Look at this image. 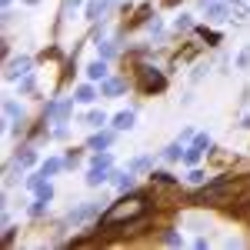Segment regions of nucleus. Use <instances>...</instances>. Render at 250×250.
Instances as JSON below:
<instances>
[{"label": "nucleus", "mask_w": 250, "mask_h": 250, "mask_svg": "<svg viewBox=\"0 0 250 250\" xmlns=\"http://www.w3.org/2000/svg\"><path fill=\"white\" fill-rule=\"evenodd\" d=\"M150 207V200L144 193H127L124 200H117L114 207H107V213L100 217V227H114V224H130V220H140Z\"/></svg>", "instance_id": "obj_1"}, {"label": "nucleus", "mask_w": 250, "mask_h": 250, "mask_svg": "<svg viewBox=\"0 0 250 250\" xmlns=\"http://www.w3.org/2000/svg\"><path fill=\"white\" fill-rule=\"evenodd\" d=\"M164 74H157L154 67H140V87L144 90H164Z\"/></svg>", "instance_id": "obj_2"}, {"label": "nucleus", "mask_w": 250, "mask_h": 250, "mask_svg": "<svg viewBox=\"0 0 250 250\" xmlns=\"http://www.w3.org/2000/svg\"><path fill=\"white\" fill-rule=\"evenodd\" d=\"M30 63H34L30 57H17V60H10V67H7V80L27 77V74H30Z\"/></svg>", "instance_id": "obj_3"}, {"label": "nucleus", "mask_w": 250, "mask_h": 250, "mask_svg": "<svg viewBox=\"0 0 250 250\" xmlns=\"http://www.w3.org/2000/svg\"><path fill=\"white\" fill-rule=\"evenodd\" d=\"M107 177H110V173H107V167L94 164V167H90V173H87V187H100V184H104Z\"/></svg>", "instance_id": "obj_4"}, {"label": "nucleus", "mask_w": 250, "mask_h": 250, "mask_svg": "<svg viewBox=\"0 0 250 250\" xmlns=\"http://www.w3.org/2000/svg\"><path fill=\"white\" fill-rule=\"evenodd\" d=\"M124 87H127L124 80H100V94H104V97H117Z\"/></svg>", "instance_id": "obj_5"}, {"label": "nucleus", "mask_w": 250, "mask_h": 250, "mask_svg": "<svg viewBox=\"0 0 250 250\" xmlns=\"http://www.w3.org/2000/svg\"><path fill=\"white\" fill-rule=\"evenodd\" d=\"M110 7H114V0H100V3H90V7H87V20H97L100 17V14H107V10H110Z\"/></svg>", "instance_id": "obj_6"}, {"label": "nucleus", "mask_w": 250, "mask_h": 250, "mask_svg": "<svg viewBox=\"0 0 250 250\" xmlns=\"http://www.w3.org/2000/svg\"><path fill=\"white\" fill-rule=\"evenodd\" d=\"M87 77H90V80H104V77H107V60H104V57L94 60V63L87 67Z\"/></svg>", "instance_id": "obj_7"}, {"label": "nucleus", "mask_w": 250, "mask_h": 250, "mask_svg": "<svg viewBox=\"0 0 250 250\" xmlns=\"http://www.w3.org/2000/svg\"><path fill=\"white\" fill-rule=\"evenodd\" d=\"M134 127V110H124L114 117V130H130Z\"/></svg>", "instance_id": "obj_8"}, {"label": "nucleus", "mask_w": 250, "mask_h": 250, "mask_svg": "<svg viewBox=\"0 0 250 250\" xmlns=\"http://www.w3.org/2000/svg\"><path fill=\"white\" fill-rule=\"evenodd\" d=\"M63 167H67L63 160H47V164H40V173H43V177H54V173H60Z\"/></svg>", "instance_id": "obj_9"}, {"label": "nucleus", "mask_w": 250, "mask_h": 250, "mask_svg": "<svg viewBox=\"0 0 250 250\" xmlns=\"http://www.w3.org/2000/svg\"><path fill=\"white\" fill-rule=\"evenodd\" d=\"M110 140H114V134H94L90 137V147H94V150H107Z\"/></svg>", "instance_id": "obj_10"}, {"label": "nucleus", "mask_w": 250, "mask_h": 250, "mask_svg": "<svg viewBox=\"0 0 250 250\" xmlns=\"http://www.w3.org/2000/svg\"><path fill=\"white\" fill-rule=\"evenodd\" d=\"M117 187H120L124 193H130V190H134V173H130V170H127V173H117Z\"/></svg>", "instance_id": "obj_11"}, {"label": "nucleus", "mask_w": 250, "mask_h": 250, "mask_svg": "<svg viewBox=\"0 0 250 250\" xmlns=\"http://www.w3.org/2000/svg\"><path fill=\"white\" fill-rule=\"evenodd\" d=\"M77 100H80V104H94V100H97V90L83 83V87H77Z\"/></svg>", "instance_id": "obj_12"}, {"label": "nucleus", "mask_w": 250, "mask_h": 250, "mask_svg": "<svg viewBox=\"0 0 250 250\" xmlns=\"http://www.w3.org/2000/svg\"><path fill=\"white\" fill-rule=\"evenodd\" d=\"M3 114H7V120H20V117H23V110H20L14 100H7V104H3Z\"/></svg>", "instance_id": "obj_13"}, {"label": "nucleus", "mask_w": 250, "mask_h": 250, "mask_svg": "<svg viewBox=\"0 0 250 250\" xmlns=\"http://www.w3.org/2000/svg\"><path fill=\"white\" fill-rule=\"evenodd\" d=\"M207 17L224 20V17H227V7H224V3H207Z\"/></svg>", "instance_id": "obj_14"}, {"label": "nucleus", "mask_w": 250, "mask_h": 250, "mask_svg": "<svg viewBox=\"0 0 250 250\" xmlns=\"http://www.w3.org/2000/svg\"><path fill=\"white\" fill-rule=\"evenodd\" d=\"M34 160H37V154H34V150H23V154H17V167L23 170V167H30Z\"/></svg>", "instance_id": "obj_15"}, {"label": "nucleus", "mask_w": 250, "mask_h": 250, "mask_svg": "<svg viewBox=\"0 0 250 250\" xmlns=\"http://www.w3.org/2000/svg\"><path fill=\"white\" fill-rule=\"evenodd\" d=\"M150 167H154V157H137L130 164V170H150Z\"/></svg>", "instance_id": "obj_16"}, {"label": "nucleus", "mask_w": 250, "mask_h": 250, "mask_svg": "<svg viewBox=\"0 0 250 250\" xmlns=\"http://www.w3.org/2000/svg\"><path fill=\"white\" fill-rule=\"evenodd\" d=\"M97 54H100L104 60H110V57L117 54V50H114V43H104V40H100V43H97Z\"/></svg>", "instance_id": "obj_17"}, {"label": "nucleus", "mask_w": 250, "mask_h": 250, "mask_svg": "<svg viewBox=\"0 0 250 250\" xmlns=\"http://www.w3.org/2000/svg\"><path fill=\"white\" fill-rule=\"evenodd\" d=\"M180 150H184V147H180V140H177V144H170V147L164 150V157H167V160H180Z\"/></svg>", "instance_id": "obj_18"}, {"label": "nucleus", "mask_w": 250, "mask_h": 250, "mask_svg": "<svg viewBox=\"0 0 250 250\" xmlns=\"http://www.w3.org/2000/svg\"><path fill=\"white\" fill-rule=\"evenodd\" d=\"M87 124H90V127H104V124H107V114H97L94 110V114L87 117Z\"/></svg>", "instance_id": "obj_19"}, {"label": "nucleus", "mask_w": 250, "mask_h": 250, "mask_svg": "<svg viewBox=\"0 0 250 250\" xmlns=\"http://www.w3.org/2000/svg\"><path fill=\"white\" fill-rule=\"evenodd\" d=\"M37 197H40V200H50V197H54V187H50V184H40V187H37Z\"/></svg>", "instance_id": "obj_20"}, {"label": "nucleus", "mask_w": 250, "mask_h": 250, "mask_svg": "<svg viewBox=\"0 0 250 250\" xmlns=\"http://www.w3.org/2000/svg\"><path fill=\"white\" fill-rule=\"evenodd\" d=\"M154 180L160 184V187H173V177H170V173H154Z\"/></svg>", "instance_id": "obj_21"}, {"label": "nucleus", "mask_w": 250, "mask_h": 250, "mask_svg": "<svg viewBox=\"0 0 250 250\" xmlns=\"http://www.w3.org/2000/svg\"><path fill=\"white\" fill-rule=\"evenodd\" d=\"M164 244H170V247H180V233L167 230V233H164Z\"/></svg>", "instance_id": "obj_22"}, {"label": "nucleus", "mask_w": 250, "mask_h": 250, "mask_svg": "<svg viewBox=\"0 0 250 250\" xmlns=\"http://www.w3.org/2000/svg\"><path fill=\"white\" fill-rule=\"evenodd\" d=\"M237 67H240V70H247V67H250V47L244 50V54H240V60H237Z\"/></svg>", "instance_id": "obj_23"}, {"label": "nucleus", "mask_w": 250, "mask_h": 250, "mask_svg": "<svg viewBox=\"0 0 250 250\" xmlns=\"http://www.w3.org/2000/svg\"><path fill=\"white\" fill-rule=\"evenodd\" d=\"M200 37L210 40V43H217V40H220V34H213V30H200Z\"/></svg>", "instance_id": "obj_24"}, {"label": "nucleus", "mask_w": 250, "mask_h": 250, "mask_svg": "<svg viewBox=\"0 0 250 250\" xmlns=\"http://www.w3.org/2000/svg\"><path fill=\"white\" fill-rule=\"evenodd\" d=\"M177 30H190V17H177Z\"/></svg>", "instance_id": "obj_25"}, {"label": "nucleus", "mask_w": 250, "mask_h": 250, "mask_svg": "<svg viewBox=\"0 0 250 250\" xmlns=\"http://www.w3.org/2000/svg\"><path fill=\"white\" fill-rule=\"evenodd\" d=\"M23 3H30V7H34V3H40V0H23Z\"/></svg>", "instance_id": "obj_26"}, {"label": "nucleus", "mask_w": 250, "mask_h": 250, "mask_svg": "<svg viewBox=\"0 0 250 250\" xmlns=\"http://www.w3.org/2000/svg\"><path fill=\"white\" fill-rule=\"evenodd\" d=\"M200 3H204V7H207V3H213V0H200Z\"/></svg>", "instance_id": "obj_27"}, {"label": "nucleus", "mask_w": 250, "mask_h": 250, "mask_svg": "<svg viewBox=\"0 0 250 250\" xmlns=\"http://www.w3.org/2000/svg\"><path fill=\"white\" fill-rule=\"evenodd\" d=\"M244 127H250V117H247V120H244Z\"/></svg>", "instance_id": "obj_28"}, {"label": "nucleus", "mask_w": 250, "mask_h": 250, "mask_svg": "<svg viewBox=\"0 0 250 250\" xmlns=\"http://www.w3.org/2000/svg\"><path fill=\"white\" fill-rule=\"evenodd\" d=\"M167 3H170V7H173V3H177V0H167Z\"/></svg>", "instance_id": "obj_29"}, {"label": "nucleus", "mask_w": 250, "mask_h": 250, "mask_svg": "<svg viewBox=\"0 0 250 250\" xmlns=\"http://www.w3.org/2000/svg\"><path fill=\"white\" fill-rule=\"evenodd\" d=\"M233 3H240V0H233Z\"/></svg>", "instance_id": "obj_30"}, {"label": "nucleus", "mask_w": 250, "mask_h": 250, "mask_svg": "<svg viewBox=\"0 0 250 250\" xmlns=\"http://www.w3.org/2000/svg\"><path fill=\"white\" fill-rule=\"evenodd\" d=\"M3 3H10V0H3Z\"/></svg>", "instance_id": "obj_31"}]
</instances>
